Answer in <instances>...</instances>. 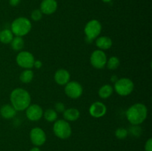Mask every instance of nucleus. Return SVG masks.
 Here are the masks:
<instances>
[{
  "label": "nucleus",
  "instance_id": "1",
  "mask_svg": "<svg viewBox=\"0 0 152 151\" xmlns=\"http://www.w3.org/2000/svg\"><path fill=\"white\" fill-rule=\"evenodd\" d=\"M10 105L16 111H23L31 105V96L28 90L18 87L10 93Z\"/></svg>",
  "mask_w": 152,
  "mask_h": 151
},
{
  "label": "nucleus",
  "instance_id": "2",
  "mask_svg": "<svg viewBox=\"0 0 152 151\" xmlns=\"http://www.w3.org/2000/svg\"><path fill=\"white\" fill-rule=\"evenodd\" d=\"M126 115L132 125H140L148 116V108L142 103L134 104L126 110Z\"/></svg>",
  "mask_w": 152,
  "mask_h": 151
},
{
  "label": "nucleus",
  "instance_id": "3",
  "mask_svg": "<svg viewBox=\"0 0 152 151\" xmlns=\"http://www.w3.org/2000/svg\"><path fill=\"white\" fill-rule=\"evenodd\" d=\"M32 28L31 22L26 17H18L12 22L10 30L16 36L23 37L30 33Z\"/></svg>",
  "mask_w": 152,
  "mask_h": 151
},
{
  "label": "nucleus",
  "instance_id": "4",
  "mask_svg": "<svg viewBox=\"0 0 152 151\" xmlns=\"http://www.w3.org/2000/svg\"><path fill=\"white\" fill-rule=\"evenodd\" d=\"M53 131L56 137L64 140L68 139L71 136L72 129L68 121L65 119H58L53 123Z\"/></svg>",
  "mask_w": 152,
  "mask_h": 151
},
{
  "label": "nucleus",
  "instance_id": "5",
  "mask_svg": "<svg viewBox=\"0 0 152 151\" xmlns=\"http://www.w3.org/2000/svg\"><path fill=\"white\" fill-rule=\"evenodd\" d=\"M102 32V25L97 19H91L87 22L84 28L86 40L92 41L96 39Z\"/></svg>",
  "mask_w": 152,
  "mask_h": 151
},
{
  "label": "nucleus",
  "instance_id": "6",
  "mask_svg": "<svg viewBox=\"0 0 152 151\" xmlns=\"http://www.w3.org/2000/svg\"><path fill=\"white\" fill-rule=\"evenodd\" d=\"M134 84L129 78H121L117 79L114 83V90L121 96H127L133 92Z\"/></svg>",
  "mask_w": 152,
  "mask_h": 151
},
{
  "label": "nucleus",
  "instance_id": "7",
  "mask_svg": "<svg viewBox=\"0 0 152 151\" xmlns=\"http://www.w3.org/2000/svg\"><path fill=\"white\" fill-rule=\"evenodd\" d=\"M35 61L34 55L31 52L20 51L17 54L16 58V62L17 65L24 69H31L34 68V63Z\"/></svg>",
  "mask_w": 152,
  "mask_h": 151
},
{
  "label": "nucleus",
  "instance_id": "8",
  "mask_svg": "<svg viewBox=\"0 0 152 151\" xmlns=\"http://www.w3.org/2000/svg\"><path fill=\"white\" fill-rule=\"evenodd\" d=\"M107 56L103 50L97 49L91 53L90 57L91 65L98 70L102 69L105 67L107 62Z\"/></svg>",
  "mask_w": 152,
  "mask_h": 151
},
{
  "label": "nucleus",
  "instance_id": "9",
  "mask_svg": "<svg viewBox=\"0 0 152 151\" xmlns=\"http://www.w3.org/2000/svg\"><path fill=\"white\" fill-rule=\"evenodd\" d=\"M65 93L70 99H77L83 95V86L78 81H70L65 84Z\"/></svg>",
  "mask_w": 152,
  "mask_h": 151
},
{
  "label": "nucleus",
  "instance_id": "10",
  "mask_svg": "<svg viewBox=\"0 0 152 151\" xmlns=\"http://www.w3.org/2000/svg\"><path fill=\"white\" fill-rule=\"evenodd\" d=\"M30 139L35 147L42 146L46 142V133L41 127H36L31 129L30 131Z\"/></svg>",
  "mask_w": 152,
  "mask_h": 151
},
{
  "label": "nucleus",
  "instance_id": "11",
  "mask_svg": "<svg viewBox=\"0 0 152 151\" xmlns=\"http://www.w3.org/2000/svg\"><path fill=\"white\" fill-rule=\"evenodd\" d=\"M43 110L37 104H31L25 110V115L28 119L32 121H37L43 116Z\"/></svg>",
  "mask_w": 152,
  "mask_h": 151
},
{
  "label": "nucleus",
  "instance_id": "12",
  "mask_svg": "<svg viewBox=\"0 0 152 151\" xmlns=\"http://www.w3.org/2000/svg\"><path fill=\"white\" fill-rule=\"evenodd\" d=\"M107 113V107L105 104L101 102H95L89 107V113L94 118H101Z\"/></svg>",
  "mask_w": 152,
  "mask_h": 151
},
{
  "label": "nucleus",
  "instance_id": "13",
  "mask_svg": "<svg viewBox=\"0 0 152 151\" xmlns=\"http://www.w3.org/2000/svg\"><path fill=\"white\" fill-rule=\"evenodd\" d=\"M57 1L56 0H43L40 4L42 13L45 15L53 14L57 10Z\"/></svg>",
  "mask_w": 152,
  "mask_h": 151
},
{
  "label": "nucleus",
  "instance_id": "14",
  "mask_svg": "<svg viewBox=\"0 0 152 151\" xmlns=\"http://www.w3.org/2000/svg\"><path fill=\"white\" fill-rule=\"evenodd\" d=\"M71 79V74L67 70L59 69L54 73V81L59 85H65Z\"/></svg>",
  "mask_w": 152,
  "mask_h": 151
},
{
  "label": "nucleus",
  "instance_id": "15",
  "mask_svg": "<svg viewBox=\"0 0 152 151\" xmlns=\"http://www.w3.org/2000/svg\"><path fill=\"white\" fill-rule=\"evenodd\" d=\"M95 44L98 47L99 50H108L112 47L113 41L110 37L106 36H98L96 38Z\"/></svg>",
  "mask_w": 152,
  "mask_h": 151
},
{
  "label": "nucleus",
  "instance_id": "16",
  "mask_svg": "<svg viewBox=\"0 0 152 151\" xmlns=\"http://www.w3.org/2000/svg\"><path fill=\"white\" fill-rule=\"evenodd\" d=\"M16 112L14 107L11 105L6 104L2 105L0 108V115L4 119H11L16 115Z\"/></svg>",
  "mask_w": 152,
  "mask_h": 151
},
{
  "label": "nucleus",
  "instance_id": "17",
  "mask_svg": "<svg viewBox=\"0 0 152 151\" xmlns=\"http://www.w3.org/2000/svg\"><path fill=\"white\" fill-rule=\"evenodd\" d=\"M64 119L67 121H77L80 116V112L78 109L74 107L65 109L63 113Z\"/></svg>",
  "mask_w": 152,
  "mask_h": 151
},
{
  "label": "nucleus",
  "instance_id": "18",
  "mask_svg": "<svg viewBox=\"0 0 152 151\" xmlns=\"http://www.w3.org/2000/svg\"><path fill=\"white\" fill-rule=\"evenodd\" d=\"M114 92V87L110 84H104L98 90V95L101 99H106L109 98Z\"/></svg>",
  "mask_w": 152,
  "mask_h": 151
},
{
  "label": "nucleus",
  "instance_id": "19",
  "mask_svg": "<svg viewBox=\"0 0 152 151\" xmlns=\"http://www.w3.org/2000/svg\"><path fill=\"white\" fill-rule=\"evenodd\" d=\"M13 34L10 29H4L0 31V41L3 44H10L13 38Z\"/></svg>",
  "mask_w": 152,
  "mask_h": 151
},
{
  "label": "nucleus",
  "instance_id": "20",
  "mask_svg": "<svg viewBox=\"0 0 152 151\" xmlns=\"http://www.w3.org/2000/svg\"><path fill=\"white\" fill-rule=\"evenodd\" d=\"M34 73L31 69H25L19 76V79L24 84H28L34 79Z\"/></svg>",
  "mask_w": 152,
  "mask_h": 151
},
{
  "label": "nucleus",
  "instance_id": "21",
  "mask_svg": "<svg viewBox=\"0 0 152 151\" xmlns=\"http://www.w3.org/2000/svg\"><path fill=\"white\" fill-rule=\"evenodd\" d=\"M12 49L15 51H21L22 49L24 47L25 45V41L22 37L21 36H16L13 37V40L10 42Z\"/></svg>",
  "mask_w": 152,
  "mask_h": 151
},
{
  "label": "nucleus",
  "instance_id": "22",
  "mask_svg": "<svg viewBox=\"0 0 152 151\" xmlns=\"http://www.w3.org/2000/svg\"><path fill=\"white\" fill-rule=\"evenodd\" d=\"M120 65V61L119 59V58L117 56H111L108 59H107L106 65L108 70H114L117 69L118 67Z\"/></svg>",
  "mask_w": 152,
  "mask_h": 151
},
{
  "label": "nucleus",
  "instance_id": "23",
  "mask_svg": "<svg viewBox=\"0 0 152 151\" xmlns=\"http://www.w3.org/2000/svg\"><path fill=\"white\" fill-rule=\"evenodd\" d=\"M45 119L48 122H54L57 120V113L54 109H47L45 112H43V116Z\"/></svg>",
  "mask_w": 152,
  "mask_h": 151
},
{
  "label": "nucleus",
  "instance_id": "24",
  "mask_svg": "<svg viewBox=\"0 0 152 151\" xmlns=\"http://www.w3.org/2000/svg\"><path fill=\"white\" fill-rule=\"evenodd\" d=\"M128 135H129V131L127 129L123 128V127H119L115 131V136L120 140L126 139Z\"/></svg>",
  "mask_w": 152,
  "mask_h": 151
},
{
  "label": "nucleus",
  "instance_id": "25",
  "mask_svg": "<svg viewBox=\"0 0 152 151\" xmlns=\"http://www.w3.org/2000/svg\"><path fill=\"white\" fill-rule=\"evenodd\" d=\"M128 131L135 137H138L142 134V130H141V127H139V125H132Z\"/></svg>",
  "mask_w": 152,
  "mask_h": 151
},
{
  "label": "nucleus",
  "instance_id": "26",
  "mask_svg": "<svg viewBox=\"0 0 152 151\" xmlns=\"http://www.w3.org/2000/svg\"><path fill=\"white\" fill-rule=\"evenodd\" d=\"M42 15L43 13H42L39 9H36V10H33L31 13V19L34 22H38V21L41 20V19L42 18Z\"/></svg>",
  "mask_w": 152,
  "mask_h": 151
},
{
  "label": "nucleus",
  "instance_id": "27",
  "mask_svg": "<svg viewBox=\"0 0 152 151\" xmlns=\"http://www.w3.org/2000/svg\"><path fill=\"white\" fill-rule=\"evenodd\" d=\"M54 110L56 113H63L65 110V106L62 102H57L55 104Z\"/></svg>",
  "mask_w": 152,
  "mask_h": 151
},
{
  "label": "nucleus",
  "instance_id": "28",
  "mask_svg": "<svg viewBox=\"0 0 152 151\" xmlns=\"http://www.w3.org/2000/svg\"><path fill=\"white\" fill-rule=\"evenodd\" d=\"M145 151H152V139L149 138L145 144Z\"/></svg>",
  "mask_w": 152,
  "mask_h": 151
},
{
  "label": "nucleus",
  "instance_id": "29",
  "mask_svg": "<svg viewBox=\"0 0 152 151\" xmlns=\"http://www.w3.org/2000/svg\"><path fill=\"white\" fill-rule=\"evenodd\" d=\"M34 67L36 69H40L42 67V62L40 60H35L34 63Z\"/></svg>",
  "mask_w": 152,
  "mask_h": 151
},
{
  "label": "nucleus",
  "instance_id": "30",
  "mask_svg": "<svg viewBox=\"0 0 152 151\" xmlns=\"http://www.w3.org/2000/svg\"><path fill=\"white\" fill-rule=\"evenodd\" d=\"M21 0H9V4L13 7H16L20 3Z\"/></svg>",
  "mask_w": 152,
  "mask_h": 151
},
{
  "label": "nucleus",
  "instance_id": "31",
  "mask_svg": "<svg viewBox=\"0 0 152 151\" xmlns=\"http://www.w3.org/2000/svg\"><path fill=\"white\" fill-rule=\"evenodd\" d=\"M29 151H41V150L39 149V147H34L31 148Z\"/></svg>",
  "mask_w": 152,
  "mask_h": 151
},
{
  "label": "nucleus",
  "instance_id": "32",
  "mask_svg": "<svg viewBox=\"0 0 152 151\" xmlns=\"http://www.w3.org/2000/svg\"><path fill=\"white\" fill-rule=\"evenodd\" d=\"M102 1H104V2L105 3H108V2H110V1H111L112 0H102Z\"/></svg>",
  "mask_w": 152,
  "mask_h": 151
}]
</instances>
